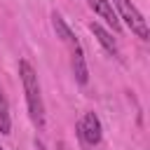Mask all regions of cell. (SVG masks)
Wrapping results in <instances>:
<instances>
[{
	"label": "cell",
	"mask_w": 150,
	"mask_h": 150,
	"mask_svg": "<svg viewBox=\"0 0 150 150\" xmlns=\"http://www.w3.org/2000/svg\"><path fill=\"white\" fill-rule=\"evenodd\" d=\"M19 77H21V84H23V94H26V105H28L30 122L38 129H45V101H42L40 80H38L35 68L26 59L19 61Z\"/></svg>",
	"instance_id": "1"
},
{
	"label": "cell",
	"mask_w": 150,
	"mask_h": 150,
	"mask_svg": "<svg viewBox=\"0 0 150 150\" xmlns=\"http://www.w3.org/2000/svg\"><path fill=\"white\" fill-rule=\"evenodd\" d=\"M112 7L117 12V19H124V23L131 28L134 35H138L141 40H148L150 33H148V23L143 19V14L136 9V5L131 0H112Z\"/></svg>",
	"instance_id": "2"
},
{
	"label": "cell",
	"mask_w": 150,
	"mask_h": 150,
	"mask_svg": "<svg viewBox=\"0 0 150 150\" xmlns=\"http://www.w3.org/2000/svg\"><path fill=\"white\" fill-rule=\"evenodd\" d=\"M75 129H77V136L82 138V143H84L87 148L98 145L101 138H103V127H101V120H98L96 112H87V115L75 124Z\"/></svg>",
	"instance_id": "3"
},
{
	"label": "cell",
	"mask_w": 150,
	"mask_h": 150,
	"mask_svg": "<svg viewBox=\"0 0 150 150\" xmlns=\"http://www.w3.org/2000/svg\"><path fill=\"white\" fill-rule=\"evenodd\" d=\"M87 5L91 7V12L98 16V19H103L110 28H112V33H120V19H117V12H115V7H112V2L110 0H87Z\"/></svg>",
	"instance_id": "4"
},
{
	"label": "cell",
	"mask_w": 150,
	"mask_h": 150,
	"mask_svg": "<svg viewBox=\"0 0 150 150\" xmlns=\"http://www.w3.org/2000/svg\"><path fill=\"white\" fill-rule=\"evenodd\" d=\"M89 30L94 33V38L98 40V45L108 52V54H112L115 59H120V47H117V40L112 38V33L110 30H105L101 23H96V21H91L89 23Z\"/></svg>",
	"instance_id": "5"
},
{
	"label": "cell",
	"mask_w": 150,
	"mask_h": 150,
	"mask_svg": "<svg viewBox=\"0 0 150 150\" xmlns=\"http://www.w3.org/2000/svg\"><path fill=\"white\" fill-rule=\"evenodd\" d=\"M70 66H73V75L77 80V84H87L89 82V70H87V61H84V49L82 45H75L70 49Z\"/></svg>",
	"instance_id": "6"
},
{
	"label": "cell",
	"mask_w": 150,
	"mask_h": 150,
	"mask_svg": "<svg viewBox=\"0 0 150 150\" xmlns=\"http://www.w3.org/2000/svg\"><path fill=\"white\" fill-rule=\"evenodd\" d=\"M52 26H54V30H56V38L61 40V42H66L70 49L75 47V45H80V40H77V35L73 33V28L66 23V19L59 14V12H52Z\"/></svg>",
	"instance_id": "7"
},
{
	"label": "cell",
	"mask_w": 150,
	"mask_h": 150,
	"mask_svg": "<svg viewBox=\"0 0 150 150\" xmlns=\"http://www.w3.org/2000/svg\"><path fill=\"white\" fill-rule=\"evenodd\" d=\"M12 129V117H9V103H7V96L2 91V84H0V134H9Z\"/></svg>",
	"instance_id": "8"
},
{
	"label": "cell",
	"mask_w": 150,
	"mask_h": 150,
	"mask_svg": "<svg viewBox=\"0 0 150 150\" xmlns=\"http://www.w3.org/2000/svg\"><path fill=\"white\" fill-rule=\"evenodd\" d=\"M35 150H47V148H45V143H42V141H38V138H35Z\"/></svg>",
	"instance_id": "9"
},
{
	"label": "cell",
	"mask_w": 150,
	"mask_h": 150,
	"mask_svg": "<svg viewBox=\"0 0 150 150\" xmlns=\"http://www.w3.org/2000/svg\"><path fill=\"white\" fill-rule=\"evenodd\" d=\"M56 148H59V150H68V145H66L63 141H59V143H56Z\"/></svg>",
	"instance_id": "10"
},
{
	"label": "cell",
	"mask_w": 150,
	"mask_h": 150,
	"mask_svg": "<svg viewBox=\"0 0 150 150\" xmlns=\"http://www.w3.org/2000/svg\"><path fill=\"white\" fill-rule=\"evenodd\" d=\"M0 150H5V148H2V145H0Z\"/></svg>",
	"instance_id": "11"
}]
</instances>
